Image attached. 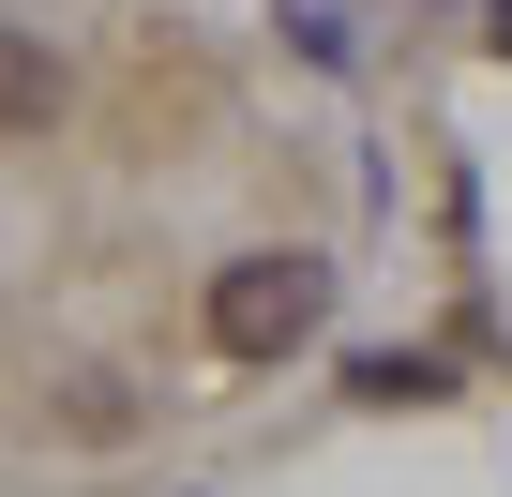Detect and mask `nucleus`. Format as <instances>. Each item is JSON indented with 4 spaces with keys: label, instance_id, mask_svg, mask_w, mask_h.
Here are the masks:
<instances>
[{
    "label": "nucleus",
    "instance_id": "f257e3e1",
    "mask_svg": "<svg viewBox=\"0 0 512 497\" xmlns=\"http://www.w3.org/2000/svg\"><path fill=\"white\" fill-rule=\"evenodd\" d=\"M317 302H332L317 257H226V272H211V347H226V362H287V347L317 332Z\"/></svg>",
    "mask_w": 512,
    "mask_h": 497
},
{
    "label": "nucleus",
    "instance_id": "f03ea898",
    "mask_svg": "<svg viewBox=\"0 0 512 497\" xmlns=\"http://www.w3.org/2000/svg\"><path fill=\"white\" fill-rule=\"evenodd\" d=\"M46 106H61V61H46V31H16V16H0V136H46Z\"/></svg>",
    "mask_w": 512,
    "mask_h": 497
},
{
    "label": "nucleus",
    "instance_id": "7ed1b4c3",
    "mask_svg": "<svg viewBox=\"0 0 512 497\" xmlns=\"http://www.w3.org/2000/svg\"><path fill=\"white\" fill-rule=\"evenodd\" d=\"M497 61H512V0H497Z\"/></svg>",
    "mask_w": 512,
    "mask_h": 497
}]
</instances>
